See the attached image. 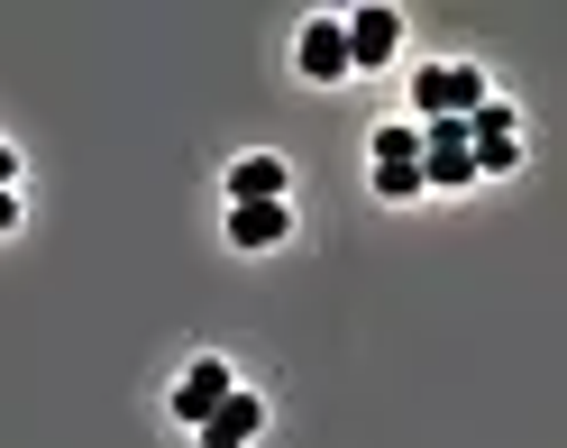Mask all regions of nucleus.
<instances>
[{
	"label": "nucleus",
	"instance_id": "obj_9",
	"mask_svg": "<svg viewBox=\"0 0 567 448\" xmlns=\"http://www.w3.org/2000/svg\"><path fill=\"white\" fill-rule=\"evenodd\" d=\"M375 175H421V128L412 119H384L375 128Z\"/></svg>",
	"mask_w": 567,
	"mask_h": 448
},
{
	"label": "nucleus",
	"instance_id": "obj_3",
	"mask_svg": "<svg viewBox=\"0 0 567 448\" xmlns=\"http://www.w3.org/2000/svg\"><path fill=\"white\" fill-rule=\"evenodd\" d=\"M467 156H476V175H513V165H522V128H513L504 101L467 111Z\"/></svg>",
	"mask_w": 567,
	"mask_h": 448
},
{
	"label": "nucleus",
	"instance_id": "obj_6",
	"mask_svg": "<svg viewBox=\"0 0 567 448\" xmlns=\"http://www.w3.org/2000/svg\"><path fill=\"white\" fill-rule=\"evenodd\" d=\"M257 430H266V403H257V394H229V403L202 421V448H247Z\"/></svg>",
	"mask_w": 567,
	"mask_h": 448
},
{
	"label": "nucleus",
	"instance_id": "obj_10",
	"mask_svg": "<svg viewBox=\"0 0 567 448\" xmlns=\"http://www.w3.org/2000/svg\"><path fill=\"white\" fill-rule=\"evenodd\" d=\"M0 229H19V192H0Z\"/></svg>",
	"mask_w": 567,
	"mask_h": 448
},
{
	"label": "nucleus",
	"instance_id": "obj_1",
	"mask_svg": "<svg viewBox=\"0 0 567 448\" xmlns=\"http://www.w3.org/2000/svg\"><path fill=\"white\" fill-rule=\"evenodd\" d=\"M485 74H476V64H421V74H412V111L421 119H467V111H485ZM412 119V128H421Z\"/></svg>",
	"mask_w": 567,
	"mask_h": 448
},
{
	"label": "nucleus",
	"instance_id": "obj_8",
	"mask_svg": "<svg viewBox=\"0 0 567 448\" xmlns=\"http://www.w3.org/2000/svg\"><path fill=\"white\" fill-rule=\"evenodd\" d=\"M284 184H293L284 156H238L229 165V211H238V201H284Z\"/></svg>",
	"mask_w": 567,
	"mask_h": 448
},
{
	"label": "nucleus",
	"instance_id": "obj_5",
	"mask_svg": "<svg viewBox=\"0 0 567 448\" xmlns=\"http://www.w3.org/2000/svg\"><path fill=\"white\" fill-rule=\"evenodd\" d=\"M339 38H348V74H367V64H384L403 46V19L394 10H358V19H339Z\"/></svg>",
	"mask_w": 567,
	"mask_h": 448
},
{
	"label": "nucleus",
	"instance_id": "obj_11",
	"mask_svg": "<svg viewBox=\"0 0 567 448\" xmlns=\"http://www.w3.org/2000/svg\"><path fill=\"white\" fill-rule=\"evenodd\" d=\"M10 175H19V156H10V147H0V192H10Z\"/></svg>",
	"mask_w": 567,
	"mask_h": 448
},
{
	"label": "nucleus",
	"instance_id": "obj_2",
	"mask_svg": "<svg viewBox=\"0 0 567 448\" xmlns=\"http://www.w3.org/2000/svg\"><path fill=\"white\" fill-rule=\"evenodd\" d=\"M229 394H238V375H229L220 357H193L184 375H174V421H184V430H202V421H210V411H220Z\"/></svg>",
	"mask_w": 567,
	"mask_h": 448
},
{
	"label": "nucleus",
	"instance_id": "obj_4",
	"mask_svg": "<svg viewBox=\"0 0 567 448\" xmlns=\"http://www.w3.org/2000/svg\"><path fill=\"white\" fill-rule=\"evenodd\" d=\"M293 74H302V83H348V38H339V19H311L302 38H293Z\"/></svg>",
	"mask_w": 567,
	"mask_h": 448
},
{
	"label": "nucleus",
	"instance_id": "obj_7",
	"mask_svg": "<svg viewBox=\"0 0 567 448\" xmlns=\"http://www.w3.org/2000/svg\"><path fill=\"white\" fill-rule=\"evenodd\" d=\"M284 229H293L284 201H238L229 211V248H284Z\"/></svg>",
	"mask_w": 567,
	"mask_h": 448
}]
</instances>
